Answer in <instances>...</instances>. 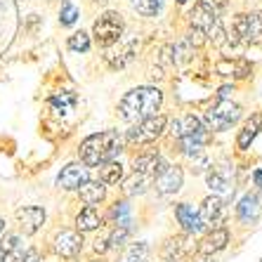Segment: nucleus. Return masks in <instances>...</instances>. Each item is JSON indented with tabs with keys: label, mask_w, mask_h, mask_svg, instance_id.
I'll list each match as a JSON object with an SVG mask.
<instances>
[{
	"label": "nucleus",
	"mask_w": 262,
	"mask_h": 262,
	"mask_svg": "<svg viewBox=\"0 0 262 262\" xmlns=\"http://www.w3.org/2000/svg\"><path fill=\"white\" fill-rule=\"evenodd\" d=\"M165 161L161 159V154L156 151H146V154H140V156H135L133 161V170L137 175H144V177H156L161 170L165 168Z\"/></svg>",
	"instance_id": "obj_16"
},
{
	"label": "nucleus",
	"mask_w": 262,
	"mask_h": 262,
	"mask_svg": "<svg viewBox=\"0 0 262 262\" xmlns=\"http://www.w3.org/2000/svg\"><path fill=\"white\" fill-rule=\"evenodd\" d=\"M21 255H24V246L19 236L10 234V236L0 238V262H19Z\"/></svg>",
	"instance_id": "obj_23"
},
{
	"label": "nucleus",
	"mask_w": 262,
	"mask_h": 262,
	"mask_svg": "<svg viewBox=\"0 0 262 262\" xmlns=\"http://www.w3.org/2000/svg\"><path fill=\"white\" fill-rule=\"evenodd\" d=\"M135 48H137V43L133 40V43H128L125 48L121 50V55H118V57H106V59H109V64H111V69H123V67H125V64L133 59Z\"/></svg>",
	"instance_id": "obj_28"
},
{
	"label": "nucleus",
	"mask_w": 262,
	"mask_h": 262,
	"mask_svg": "<svg viewBox=\"0 0 262 262\" xmlns=\"http://www.w3.org/2000/svg\"><path fill=\"white\" fill-rule=\"evenodd\" d=\"M189 21H191V29H199L203 36H206L208 40H213L215 45L227 43V31L210 3H206V0L196 3L194 10L189 12Z\"/></svg>",
	"instance_id": "obj_3"
},
{
	"label": "nucleus",
	"mask_w": 262,
	"mask_h": 262,
	"mask_svg": "<svg viewBox=\"0 0 262 262\" xmlns=\"http://www.w3.org/2000/svg\"><path fill=\"white\" fill-rule=\"evenodd\" d=\"M95 3H104V0H95Z\"/></svg>",
	"instance_id": "obj_41"
},
{
	"label": "nucleus",
	"mask_w": 262,
	"mask_h": 262,
	"mask_svg": "<svg viewBox=\"0 0 262 262\" xmlns=\"http://www.w3.org/2000/svg\"><path fill=\"white\" fill-rule=\"evenodd\" d=\"M206 40H208V38L203 36V33H201L199 29H189V43H191V45H196V48H201V45L206 43Z\"/></svg>",
	"instance_id": "obj_35"
},
{
	"label": "nucleus",
	"mask_w": 262,
	"mask_h": 262,
	"mask_svg": "<svg viewBox=\"0 0 262 262\" xmlns=\"http://www.w3.org/2000/svg\"><path fill=\"white\" fill-rule=\"evenodd\" d=\"M154 180H156L154 187H156V191H159L161 196H170V194H177V191L182 189L184 172L180 165H165Z\"/></svg>",
	"instance_id": "obj_9"
},
{
	"label": "nucleus",
	"mask_w": 262,
	"mask_h": 262,
	"mask_svg": "<svg viewBox=\"0 0 262 262\" xmlns=\"http://www.w3.org/2000/svg\"><path fill=\"white\" fill-rule=\"evenodd\" d=\"M196 262H215V260H213V257H203L201 255V260H196Z\"/></svg>",
	"instance_id": "obj_39"
},
{
	"label": "nucleus",
	"mask_w": 262,
	"mask_h": 262,
	"mask_svg": "<svg viewBox=\"0 0 262 262\" xmlns=\"http://www.w3.org/2000/svg\"><path fill=\"white\" fill-rule=\"evenodd\" d=\"M69 48H71L73 52H88V50H90V36H88L85 31L73 33V36L69 38Z\"/></svg>",
	"instance_id": "obj_30"
},
{
	"label": "nucleus",
	"mask_w": 262,
	"mask_h": 262,
	"mask_svg": "<svg viewBox=\"0 0 262 262\" xmlns=\"http://www.w3.org/2000/svg\"><path fill=\"white\" fill-rule=\"evenodd\" d=\"M99 227H102V215H99V210L95 206H85L76 215V229H78L80 234L95 232Z\"/></svg>",
	"instance_id": "obj_22"
},
{
	"label": "nucleus",
	"mask_w": 262,
	"mask_h": 262,
	"mask_svg": "<svg viewBox=\"0 0 262 262\" xmlns=\"http://www.w3.org/2000/svg\"><path fill=\"white\" fill-rule=\"evenodd\" d=\"M161 102H163V92L154 85H144L125 92L118 109H121V116L125 121L137 123L149 116H156V111L161 109Z\"/></svg>",
	"instance_id": "obj_2"
},
{
	"label": "nucleus",
	"mask_w": 262,
	"mask_h": 262,
	"mask_svg": "<svg viewBox=\"0 0 262 262\" xmlns=\"http://www.w3.org/2000/svg\"><path fill=\"white\" fill-rule=\"evenodd\" d=\"M165 125H168V118L165 116H149L144 121H137L133 128L128 130V142L133 144H149V142H156L163 135Z\"/></svg>",
	"instance_id": "obj_7"
},
{
	"label": "nucleus",
	"mask_w": 262,
	"mask_h": 262,
	"mask_svg": "<svg viewBox=\"0 0 262 262\" xmlns=\"http://www.w3.org/2000/svg\"><path fill=\"white\" fill-rule=\"evenodd\" d=\"M260 213H262V206L255 194H246L236 206V215L244 225H255L257 220H260Z\"/></svg>",
	"instance_id": "obj_19"
},
{
	"label": "nucleus",
	"mask_w": 262,
	"mask_h": 262,
	"mask_svg": "<svg viewBox=\"0 0 262 262\" xmlns=\"http://www.w3.org/2000/svg\"><path fill=\"white\" fill-rule=\"evenodd\" d=\"M177 3H180V5H184V3H187V0H177Z\"/></svg>",
	"instance_id": "obj_40"
},
{
	"label": "nucleus",
	"mask_w": 262,
	"mask_h": 262,
	"mask_svg": "<svg viewBox=\"0 0 262 262\" xmlns=\"http://www.w3.org/2000/svg\"><path fill=\"white\" fill-rule=\"evenodd\" d=\"M225 215H227V203L225 199H220V196H208L206 201L201 203V210H199V217H201L203 227H220L225 222Z\"/></svg>",
	"instance_id": "obj_10"
},
{
	"label": "nucleus",
	"mask_w": 262,
	"mask_h": 262,
	"mask_svg": "<svg viewBox=\"0 0 262 262\" xmlns=\"http://www.w3.org/2000/svg\"><path fill=\"white\" fill-rule=\"evenodd\" d=\"M194 250H196V246L189 234H177V236H170L163 244L161 255H163L165 262H184Z\"/></svg>",
	"instance_id": "obj_8"
},
{
	"label": "nucleus",
	"mask_w": 262,
	"mask_h": 262,
	"mask_svg": "<svg viewBox=\"0 0 262 262\" xmlns=\"http://www.w3.org/2000/svg\"><path fill=\"white\" fill-rule=\"evenodd\" d=\"M83 250V234L80 232H59L55 238V253L59 257H76Z\"/></svg>",
	"instance_id": "obj_15"
},
{
	"label": "nucleus",
	"mask_w": 262,
	"mask_h": 262,
	"mask_svg": "<svg viewBox=\"0 0 262 262\" xmlns=\"http://www.w3.org/2000/svg\"><path fill=\"white\" fill-rule=\"evenodd\" d=\"M19 262H38V250L36 248L24 250V255H21V260Z\"/></svg>",
	"instance_id": "obj_36"
},
{
	"label": "nucleus",
	"mask_w": 262,
	"mask_h": 262,
	"mask_svg": "<svg viewBox=\"0 0 262 262\" xmlns=\"http://www.w3.org/2000/svg\"><path fill=\"white\" fill-rule=\"evenodd\" d=\"M92 33H95V40L102 48H109V45H114L123 36V17L118 12H104L95 21Z\"/></svg>",
	"instance_id": "obj_6"
},
{
	"label": "nucleus",
	"mask_w": 262,
	"mask_h": 262,
	"mask_svg": "<svg viewBox=\"0 0 262 262\" xmlns=\"http://www.w3.org/2000/svg\"><path fill=\"white\" fill-rule=\"evenodd\" d=\"M73 104H76V95H71V92H61V95L52 97V109H55L57 114H67Z\"/></svg>",
	"instance_id": "obj_29"
},
{
	"label": "nucleus",
	"mask_w": 262,
	"mask_h": 262,
	"mask_svg": "<svg viewBox=\"0 0 262 262\" xmlns=\"http://www.w3.org/2000/svg\"><path fill=\"white\" fill-rule=\"evenodd\" d=\"M260 130H262V111H255V114L246 121V125L241 128V133H238L236 146H238V149H248L250 142L255 140Z\"/></svg>",
	"instance_id": "obj_20"
},
{
	"label": "nucleus",
	"mask_w": 262,
	"mask_h": 262,
	"mask_svg": "<svg viewBox=\"0 0 262 262\" xmlns=\"http://www.w3.org/2000/svg\"><path fill=\"white\" fill-rule=\"evenodd\" d=\"M206 180H208L210 191H213L215 196H220V199H225V196H229L234 191L232 177H229V168H227V165H213V168L208 170Z\"/></svg>",
	"instance_id": "obj_14"
},
{
	"label": "nucleus",
	"mask_w": 262,
	"mask_h": 262,
	"mask_svg": "<svg viewBox=\"0 0 262 262\" xmlns=\"http://www.w3.org/2000/svg\"><path fill=\"white\" fill-rule=\"evenodd\" d=\"M142 17H154L161 10V0H133Z\"/></svg>",
	"instance_id": "obj_31"
},
{
	"label": "nucleus",
	"mask_w": 262,
	"mask_h": 262,
	"mask_svg": "<svg viewBox=\"0 0 262 262\" xmlns=\"http://www.w3.org/2000/svg\"><path fill=\"white\" fill-rule=\"evenodd\" d=\"M217 73L220 76H232V78H246L250 73V64L246 59H220L217 61Z\"/></svg>",
	"instance_id": "obj_24"
},
{
	"label": "nucleus",
	"mask_w": 262,
	"mask_h": 262,
	"mask_svg": "<svg viewBox=\"0 0 262 262\" xmlns=\"http://www.w3.org/2000/svg\"><path fill=\"white\" fill-rule=\"evenodd\" d=\"M128 236H130V229H125V227H114L109 232V250L121 248V246L128 241Z\"/></svg>",
	"instance_id": "obj_32"
},
{
	"label": "nucleus",
	"mask_w": 262,
	"mask_h": 262,
	"mask_svg": "<svg viewBox=\"0 0 262 262\" xmlns=\"http://www.w3.org/2000/svg\"><path fill=\"white\" fill-rule=\"evenodd\" d=\"M238 118H241V106L232 104L229 99H220L215 106H210L203 114V125L213 133H222V130L232 128Z\"/></svg>",
	"instance_id": "obj_5"
},
{
	"label": "nucleus",
	"mask_w": 262,
	"mask_h": 262,
	"mask_svg": "<svg viewBox=\"0 0 262 262\" xmlns=\"http://www.w3.org/2000/svg\"><path fill=\"white\" fill-rule=\"evenodd\" d=\"M253 177H255V184H257V187H262V170H255V175H253Z\"/></svg>",
	"instance_id": "obj_37"
},
{
	"label": "nucleus",
	"mask_w": 262,
	"mask_h": 262,
	"mask_svg": "<svg viewBox=\"0 0 262 262\" xmlns=\"http://www.w3.org/2000/svg\"><path fill=\"white\" fill-rule=\"evenodd\" d=\"M76 19H78V10H76V5H71V3H64V5H61L59 21L64 26H71V24H76Z\"/></svg>",
	"instance_id": "obj_34"
},
{
	"label": "nucleus",
	"mask_w": 262,
	"mask_h": 262,
	"mask_svg": "<svg viewBox=\"0 0 262 262\" xmlns=\"http://www.w3.org/2000/svg\"><path fill=\"white\" fill-rule=\"evenodd\" d=\"M123 191H125V196H137V194H144L146 191V177L144 175H137V172H133V175L123 182Z\"/></svg>",
	"instance_id": "obj_27"
},
{
	"label": "nucleus",
	"mask_w": 262,
	"mask_h": 262,
	"mask_svg": "<svg viewBox=\"0 0 262 262\" xmlns=\"http://www.w3.org/2000/svg\"><path fill=\"white\" fill-rule=\"evenodd\" d=\"M227 244H229V229H225V227H215V229H210V232L196 244V253L203 255V257H213L215 253L225 250Z\"/></svg>",
	"instance_id": "obj_11"
},
{
	"label": "nucleus",
	"mask_w": 262,
	"mask_h": 262,
	"mask_svg": "<svg viewBox=\"0 0 262 262\" xmlns=\"http://www.w3.org/2000/svg\"><path fill=\"white\" fill-rule=\"evenodd\" d=\"M123 175H125V170H123V165L118 163V161H109V163L99 165V182H102L104 187H106V184L123 182Z\"/></svg>",
	"instance_id": "obj_25"
},
{
	"label": "nucleus",
	"mask_w": 262,
	"mask_h": 262,
	"mask_svg": "<svg viewBox=\"0 0 262 262\" xmlns=\"http://www.w3.org/2000/svg\"><path fill=\"white\" fill-rule=\"evenodd\" d=\"M262 40V17L260 14H236L232 24V36H227V45H257Z\"/></svg>",
	"instance_id": "obj_4"
},
{
	"label": "nucleus",
	"mask_w": 262,
	"mask_h": 262,
	"mask_svg": "<svg viewBox=\"0 0 262 262\" xmlns=\"http://www.w3.org/2000/svg\"><path fill=\"white\" fill-rule=\"evenodd\" d=\"M182 137H189V140H194V142L206 144L208 137H210V130L203 125V121L199 116L187 114V116L180 121V140H182Z\"/></svg>",
	"instance_id": "obj_17"
},
{
	"label": "nucleus",
	"mask_w": 262,
	"mask_h": 262,
	"mask_svg": "<svg viewBox=\"0 0 262 262\" xmlns=\"http://www.w3.org/2000/svg\"><path fill=\"white\" fill-rule=\"evenodd\" d=\"M123 151V137L118 130H104L95 133L80 142L78 156L85 168H99L102 163H109Z\"/></svg>",
	"instance_id": "obj_1"
},
{
	"label": "nucleus",
	"mask_w": 262,
	"mask_h": 262,
	"mask_svg": "<svg viewBox=\"0 0 262 262\" xmlns=\"http://www.w3.org/2000/svg\"><path fill=\"white\" fill-rule=\"evenodd\" d=\"M111 217H114V225L116 227H125V229H130V206L125 201H116L114 203V208H111Z\"/></svg>",
	"instance_id": "obj_26"
},
{
	"label": "nucleus",
	"mask_w": 262,
	"mask_h": 262,
	"mask_svg": "<svg viewBox=\"0 0 262 262\" xmlns=\"http://www.w3.org/2000/svg\"><path fill=\"white\" fill-rule=\"evenodd\" d=\"M175 217H177V222L182 225L184 234H189V236H194V234H199V232L206 229L203 222H201V217H199V213H196L189 203H177L175 206Z\"/></svg>",
	"instance_id": "obj_18"
},
{
	"label": "nucleus",
	"mask_w": 262,
	"mask_h": 262,
	"mask_svg": "<svg viewBox=\"0 0 262 262\" xmlns=\"http://www.w3.org/2000/svg\"><path fill=\"white\" fill-rule=\"evenodd\" d=\"M146 255H149V246H146L144 241H140V244L130 246V250H128V262H144Z\"/></svg>",
	"instance_id": "obj_33"
},
{
	"label": "nucleus",
	"mask_w": 262,
	"mask_h": 262,
	"mask_svg": "<svg viewBox=\"0 0 262 262\" xmlns=\"http://www.w3.org/2000/svg\"><path fill=\"white\" fill-rule=\"evenodd\" d=\"M83 182H88V168L83 163H69L57 175V187L64 191H76Z\"/></svg>",
	"instance_id": "obj_12"
},
{
	"label": "nucleus",
	"mask_w": 262,
	"mask_h": 262,
	"mask_svg": "<svg viewBox=\"0 0 262 262\" xmlns=\"http://www.w3.org/2000/svg\"><path fill=\"white\" fill-rule=\"evenodd\" d=\"M78 196L85 206H97V203H102L104 199H106V187H104L99 180L97 182L88 180V182H83L78 187Z\"/></svg>",
	"instance_id": "obj_21"
},
{
	"label": "nucleus",
	"mask_w": 262,
	"mask_h": 262,
	"mask_svg": "<svg viewBox=\"0 0 262 262\" xmlns=\"http://www.w3.org/2000/svg\"><path fill=\"white\" fill-rule=\"evenodd\" d=\"M3 234H5V220H0V238H3Z\"/></svg>",
	"instance_id": "obj_38"
},
{
	"label": "nucleus",
	"mask_w": 262,
	"mask_h": 262,
	"mask_svg": "<svg viewBox=\"0 0 262 262\" xmlns=\"http://www.w3.org/2000/svg\"><path fill=\"white\" fill-rule=\"evenodd\" d=\"M17 222L21 227V232L26 236H33V234L43 227L45 222V210L40 206H24L17 210Z\"/></svg>",
	"instance_id": "obj_13"
},
{
	"label": "nucleus",
	"mask_w": 262,
	"mask_h": 262,
	"mask_svg": "<svg viewBox=\"0 0 262 262\" xmlns=\"http://www.w3.org/2000/svg\"><path fill=\"white\" fill-rule=\"evenodd\" d=\"M38 262H43V260H38Z\"/></svg>",
	"instance_id": "obj_42"
}]
</instances>
